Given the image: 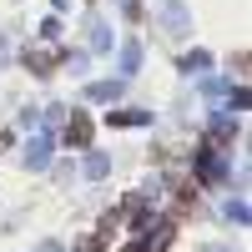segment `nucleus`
<instances>
[{"label": "nucleus", "mask_w": 252, "mask_h": 252, "mask_svg": "<svg viewBox=\"0 0 252 252\" xmlns=\"http://www.w3.org/2000/svg\"><path fill=\"white\" fill-rule=\"evenodd\" d=\"M66 136H71L76 146H86V141H91V121H86V116H76V121H71V131H66Z\"/></svg>", "instance_id": "1"}]
</instances>
